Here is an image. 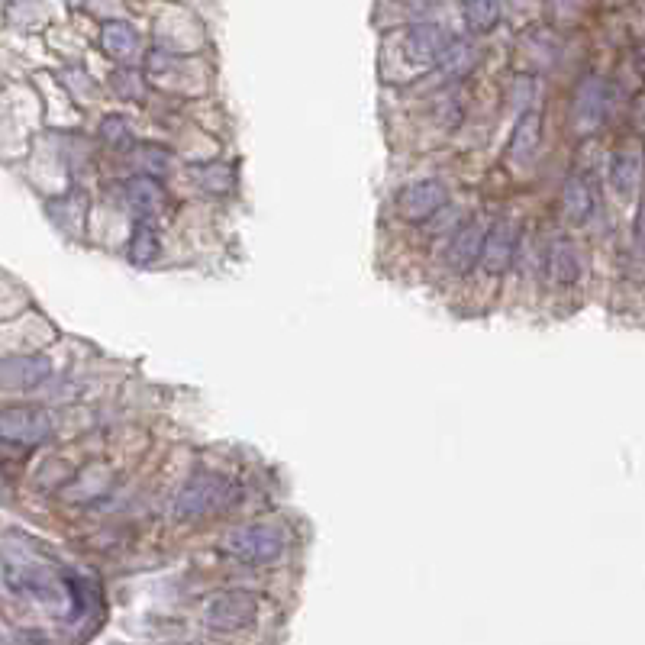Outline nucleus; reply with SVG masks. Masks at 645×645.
Returning <instances> with one entry per match:
<instances>
[{"mask_svg": "<svg viewBox=\"0 0 645 645\" xmlns=\"http://www.w3.org/2000/svg\"><path fill=\"white\" fill-rule=\"evenodd\" d=\"M239 500L236 481H229L223 475H194L191 481H184V487L175 497L171 513L178 520H204L210 513H223L226 507H233Z\"/></svg>", "mask_w": 645, "mask_h": 645, "instance_id": "1", "label": "nucleus"}, {"mask_svg": "<svg viewBox=\"0 0 645 645\" xmlns=\"http://www.w3.org/2000/svg\"><path fill=\"white\" fill-rule=\"evenodd\" d=\"M284 549H288V536L271 523L239 526L223 539V552L246 565H271L284 555Z\"/></svg>", "mask_w": 645, "mask_h": 645, "instance_id": "2", "label": "nucleus"}, {"mask_svg": "<svg viewBox=\"0 0 645 645\" xmlns=\"http://www.w3.org/2000/svg\"><path fill=\"white\" fill-rule=\"evenodd\" d=\"M258 620V600L246 591H223L204 607V623L213 633H239Z\"/></svg>", "mask_w": 645, "mask_h": 645, "instance_id": "3", "label": "nucleus"}, {"mask_svg": "<svg viewBox=\"0 0 645 645\" xmlns=\"http://www.w3.org/2000/svg\"><path fill=\"white\" fill-rule=\"evenodd\" d=\"M446 204H449V188L439 178L413 181L397 194V213L407 223H429Z\"/></svg>", "mask_w": 645, "mask_h": 645, "instance_id": "4", "label": "nucleus"}, {"mask_svg": "<svg viewBox=\"0 0 645 645\" xmlns=\"http://www.w3.org/2000/svg\"><path fill=\"white\" fill-rule=\"evenodd\" d=\"M575 126L581 133H594L597 126H604L613 113V88L597 75H587L575 88Z\"/></svg>", "mask_w": 645, "mask_h": 645, "instance_id": "5", "label": "nucleus"}, {"mask_svg": "<svg viewBox=\"0 0 645 645\" xmlns=\"http://www.w3.org/2000/svg\"><path fill=\"white\" fill-rule=\"evenodd\" d=\"M516 246H520V229H516V223L513 220H494L484 229V246H481L478 265L487 271V275H504V271H510L513 258H516Z\"/></svg>", "mask_w": 645, "mask_h": 645, "instance_id": "6", "label": "nucleus"}, {"mask_svg": "<svg viewBox=\"0 0 645 645\" xmlns=\"http://www.w3.org/2000/svg\"><path fill=\"white\" fill-rule=\"evenodd\" d=\"M52 433V420L39 407H10L0 413V436L17 446H39Z\"/></svg>", "mask_w": 645, "mask_h": 645, "instance_id": "7", "label": "nucleus"}, {"mask_svg": "<svg viewBox=\"0 0 645 645\" xmlns=\"http://www.w3.org/2000/svg\"><path fill=\"white\" fill-rule=\"evenodd\" d=\"M484 223L478 220H468L462 223L452 233L449 239V249H446V265L449 271H455V275H468L471 268L478 265V258H481V246H484Z\"/></svg>", "mask_w": 645, "mask_h": 645, "instance_id": "8", "label": "nucleus"}, {"mask_svg": "<svg viewBox=\"0 0 645 645\" xmlns=\"http://www.w3.org/2000/svg\"><path fill=\"white\" fill-rule=\"evenodd\" d=\"M49 358L42 355H23V358H7L4 365H0V381L13 391H30V387L42 384L49 378Z\"/></svg>", "mask_w": 645, "mask_h": 645, "instance_id": "9", "label": "nucleus"}, {"mask_svg": "<svg viewBox=\"0 0 645 645\" xmlns=\"http://www.w3.org/2000/svg\"><path fill=\"white\" fill-rule=\"evenodd\" d=\"M126 204L136 213L139 220H152L159 217L165 207V191L155 178H133L126 181Z\"/></svg>", "mask_w": 645, "mask_h": 645, "instance_id": "10", "label": "nucleus"}, {"mask_svg": "<svg viewBox=\"0 0 645 645\" xmlns=\"http://www.w3.org/2000/svg\"><path fill=\"white\" fill-rule=\"evenodd\" d=\"M539 142H542V117H539V110H523L520 120H516L513 136H510V149H507L510 159L513 162H529L536 155Z\"/></svg>", "mask_w": 645, "mask_h": 645, "instance_id": "11", "label": "nucleus"}, {"mask_svg": "<svg viewBox=\"0 0 645 645\" xmlns=\"http://www.w3.org/2000/svg\"><path fill=\"white\" fill-rule=\"evenodd\" d=\"M449 36L442 33V30H436V26H417L410 36H407V42H404V52H407V59L410 62H417V65H433V62H439V55H442V49L449 46Z\"/></svg>", "mask_w": 645, "mask_h": 645, "instance_id": "12", "label": "nucleus"}, {"mask_svg": "<svg viewBox=\"0 0 645 645\" xmlns=\"http://www.w3.org/2000/svg\"><path fill=\"white\" fill-rule=\"evenodd\" d=\"M549 278L558 288H571L581 278V252L568 239H555L549 246Z\"/></svg>", "mask_w": 645, "mask_h": 645, "instance_id": "13", "label": "nucleus"}, {"mask_svg": "<svg viewBox=\"0 0 645 645\" xmlns=\"http://www.w3.org/2000/svg\"><path fill=\"white\" fill-rule=\"evenodd\" d=\"M562 210H565V220L571 226H581L591 220L594 213V194H591V184H587L581 175H571L565 181V191H562Z\"/></svg>", "mask_w": 645, "mask_h": 645, "instance_id": "14", "label": "nucleus"}, {"mask_svg": "<svg viewBox=\"0 0 645 645\" xmlns=\"http://www.w3.org/2000/svg\"><path fill=\"white\" fill-rule=\"evenodd\" d=\"M159 255H162V239L155 233L152 220H136L133 236H129V262L139 268H149L159 262Z\"/></svg>", "mask_w": 645, "mask_h": 645, "instance_id": "15", "label": "nucleus"}, {"mask_svg": "<svg viewBox=\"0 0 645 645\" xmlns=\"http://www.w3.org/2000/svg\"><path fill=\"white\" fill-rule=\"evenodd\" d=\"M194 184L207 194H229L236 188V171L229 162H204L191 168Z\"/></svg>", "mask_w": 645, "mask_h": 645, "instance_id": "16", "label": "nucleus"}, {"mask_svg": "<svg viewBox=\"0 0 645 645\" xmlns=\"http://www.w3.org/2000/svg\"><path fill=\"white\" fill-rule=\"evenodd\" d=\"M100 46L117 62H129L139 49V36L129 23H107L104 33H100Z\"/></svg>", "mask_w": 645, "mask_h": 645, "instance_id": "17", "label": "nucleus"}, {"mask_svg": "<svg viewBox=\"0 0 645 645\" xmlns=\"http://www.w3.org/2000/svg\"><path fill=\"white\" fill-rule=\"evenodd\" d=\"M642 175V165H639V155H629V152H616L613 162H610V184L616 188V194L629 197L636 191Z\"/></svg>", "mask_w": 645, "mask_h": 645, "instance_id": "18", "label": "nucleus"}, {"mask_svg": "<svg viewBox=\"0 0 645 645\" xmlns=\"http://www.w3.org/2000/svg\"><path fill=\"white\" fill-rule=\"evenodd\" d=\"M478 62V49L465 46V42H449L439 55V65H446L449 75H468Z\"/></svg>", "mask_w": 645, "mask_h": 645, "instance_id": "19", "label": "nucleus"}, {"mask_svg": "<svg viewBox=\"0 0 645 645\" xmlns=\"http://www.w3.org/2000/svg\"><path fill=\"white\" fill-rule=\"evenodd\" d=\"M497 17H500L497 0H471L468 10H465V20H468V26H471V30H475V33L494 30Z\"/></svg>", "mask_w": 645, "mask_h": 645, "instance_id": "20", "label": "nucleus"}, {"mask_svg": "<svg viewBox=\"0 0 645 645\" xmlns=\"http://www.w3.org/2000/svg\"><path fill=\"white\" fill-rule=\"evenodd\" d=\"M110 88L117 91L123 100H142V94H146V81H142L139 71L120 68V71H113V75H110Z\"/></svg>", "mask_w": 645, "mask_h": 645, "instance_id": "21", "label": "nucleus"}, {"mask_svg": "<svg viewBox=\"0 0 645 645\" xmlns=\"http://www.w3.org/2000/svg\"><path fill=\"white\" fill-rule=\"evenodd\" d=\"M100 139L113 149H123L133 142V133H129V123L123 117H107L104 123H100Z\"/></svg>", "mask_w": 645, "mask_h": 645, "instance_id": "22", "label": "nucleus"}, {"mask_svg": "<svg viewBox=\"0 0 645 645\" xmlns=\"http://www.w3.org/2000/svg\"><path fill=\"white\" fill-rule=\"evenodd\" d=\"M142 152L149 155V162H146L149 175H165V171H168V152L165 149H155V146H146Z\"/></svg>", "mask_w": 645, "mask_h": 645, "instance_id": "23", "label": "nucleus"}]
</instances>
